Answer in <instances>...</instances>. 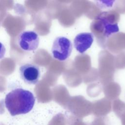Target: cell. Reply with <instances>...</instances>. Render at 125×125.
<instances>
[{
    "label": "cell",
    "instance_id": "1",
    "mask_svg": "<svg viewBox=\"0 0 125 125\" xmlns=\"http://www.w3.org/2000/svg\"><path fill=\"white\" fill-rule=\"evenodd\" d=\"M35 98L33 93L22 88H16L9 92L5 98V105L12 116L24 114L33 108Z\"/></svg>",
    "mask_w": 125,
    "mask_h": 125
},
{
    "label": "cell",
    "instance_id": "4",
    "mask_svg": "<svg viewBox=\"0 0 125 125\" xmlns=\"http://www.w3.org/2000/svg\"><path fill=\"white\" fill-rule=\"evenodd\" d=\"M18 42L20 47L22 50L35 51L39 46L40 39L36 32L31 30L24 31L19 35Z\"/></svg>",
    "mask_w": 125,
    "mask_h": 125
},
{
    "label": "cell",
    "instance_id": "6",
    "mask_svg": "<svg viewBox=\"0 0 125 125\" xmlns=\"http://www.w3.org/2000/svg\"><path fill=\"white\" fill-rule=\"evenodd\" d=\"M94 34L91 32H83L77 34L74 39V46L80 53H84L92 44Z\"/></svg>",
    "mask_w": 125,
    "mask_h": 125
},
{
    "label": "cell",
    "instance_id": "2",
    "mask_svg": "<svg viewBox=\"0 0 125 125\" xmlns=\"http://www.w3.org/2000/svg\"><path fill=\"white\" fill-rule=\"evenodd\" d=\"M91 28L104 38H108L119 31L117 17L110 12H104L98 15L92 22Z\"/></svg>",
    "mask_w": 125,
    "mask_h": 125
},
{
    "label": "cell",
    "instance_id": "7",
    "mask_svg": "<svg viewBox=\"0 0 125 125\" xmlns=\"http://www.w3.org/2000/svg\"><path fill=\"white\" fill-rule=\"evenodd\" d=\"M6 49L4 45L0 42V59H2L5 54Z\"/></svg>",
    "mask_w": 125,
    "mask_h": 125
},
{
    "label": "cell",
    "instance_id": "5",
    "mask_svg": "<svg viewBox=\"0 0 125 125\" xmlns=\"http://www.w3.org/2000/svg\"><path fill=\"white\" fill-rule=\"evenodd\" d=\"M21 79L27 84H36L38 83L41 75L38 66L32 63H26L19 68Z\"/></svg>",
    "mask_w": 125,
    "mask_h": 125
},
{
    "label": "cell",
    "instance_id": "3",
    "mask_svg": "<svg viewBox=\"0 0 125 125\" xmlns=\"http://www.w3.org/2000/svg\"><path fill=\"white\" fill-rule=\"evenodd\" d=\"M72 44L70 40L65 37H58L54 41L51 48L53 57L60 61L67 60L72 51Z\"/></svg>",
    "mask_w": 125,
    "mask_h": 125
}]
</instances>
